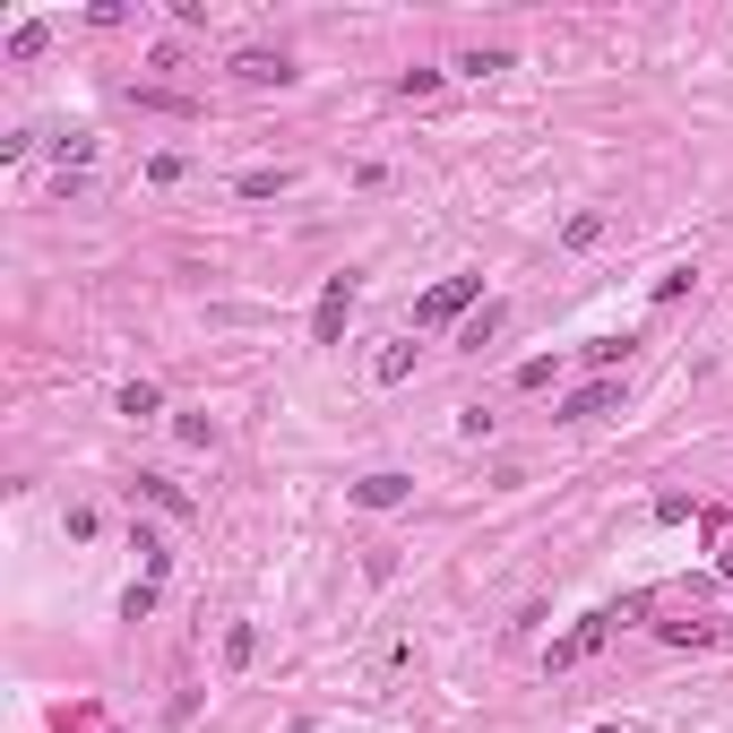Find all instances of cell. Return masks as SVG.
Wrapping results in <instances>:
<instances>
[{
    "label": "cell",
    "instance_id": "cell-13",
    "mask_svg": "<svg viewBox=\"0 0 733 733\" xmlns=\"http://www.w3.org/2000/svg\"><path fill=\"white\" fill-rule=\"evenodd\" d=\"M561 242H569V251H587V242H604V216H596V207H578V216L561 225Z\"/></svg>",
    "mask_w": 733,
    "mask_h": 733
},
{
    "label": "cell",
    "instance_id": "cell-11",
    "mask_svg": "<svg viewBox=\"0 0 733 733\" xmlns=\"http://www.w3.org/2000/svg\"><path fill=\"white\" fill-rule=\"evenodd\" d=\"M130 544H138V569H147V578H165V569H173V553H165V535H147V527H138V535H130Z\"/></svg>",
    "mask_w": 733,
    "mask_h": 733
},
{
    "label": "cell",
    "instance_id": "cell-2",
    "mask_svg": "<svg viewBox=\"0 0 733 733\" xmlns=\"http://www.w3.org/2000/svg\"><path fill=\"white\" fill-rule=\"evenodd\" d=\"M604 638H613V613H587L578 631H561L553 647H544V665H553V673H561V665H587V656H596Z\"/></svg>",
    "mask_w": 733,
    "mask_h": 733
},
{
    "label": "cell",
    "instance_id": "cell-4",
    "mask_svg": "<svg viewBox=\"0 0 733 733\" xmlns=\"http://www.w3.org/2000/svg\"><path fill=\"white\" fill-rule=\"evenodd\" d=\"M234 78H242V87H294V61H285V52H267V43H242V52H234Z\"/></svg>",
    "mask_w": 733,
    "mask_h": 733
},
{
    "label": "cell",
    "instance_id": "cell-22",
    "mask_svg": "<svg viewBox=\"0 0 733 733\" xmlns=\"http://www.w3.org/2000/svg\"><path fill=\"white\" fill-rule=\"evenodd\" d=\"M716 561H725V578H733V518H716Z\"/></svg>",
    "mask_w": 733,
    "mask_h": 733
},
{
    "label": "cell",
    "instance_id": "cell-14",
    "mask_svg": "<svg viewBox=\"0 0 733 733\" xmlns=\"http://www.w3.org/2000/svg\"><path fill=\"white\" fill-rule=\"evenodd\" d=\"M656 631H665L673 647H707V638H716V622H700V613H691V622H656Z\"/></svg>",
    "mask_w": 733,
    "mask_h": 733
},
{
    "label": "cell",
    "instance_id": "cell-8",
    "mask_svg": "<svg viewBox=\"0 0 733 733\" xmlns=\"http://www.w3.org/2000/svg\"><path fill=\"white\" fill-rule=\"evenodd\" d=\"M138 483H147V500H156V509H165V518H190V492H182V483H173V475H138Z\"/></svg>",
    "mask_w": 733,
    "mask_h": 733
},
{
    "label": "cell",
    "instance_id": "cell-10",
    "mask_svg": "<svg viewBox=\"0 0 733 733\" xmlns=\"http://www.w3.org/2000/svg\"><path fill=\"white\" fill-rule=\"evenodd\" d=\"M622 354H631L622 336H587V371H596V380H613V363H622Z\"/></svg>",
    "mask_w": 733,
    "mask_h": 733
},
{
    "label": "cell",
    "instance_id": "cell-1",
    "mask_svg": "<svg viewBox=\"0 0 733 733\" xmlns=\"http://www.w3.org/2000/svg\"><path fill=\"white\" fill-rule=\"evenodd\" d=\"M483 302V276H440L432 294H414V329H449V320H475Z\"/></svg>",
    "mask_w": 733,
    "mask_h": 733
},
{
    "label": "cell",
    "instance_id": "cell-9",
    "mask_svg": "<svg viewBox=\"0 0 733 733\" xmlns=\"http://www.w3.org/2000/svg\"><path fill=\"white\" fill-rule=\"evenodd\" d=\"M492 336H500V302H483V311H475L467 329H458V345H467V354H483Z\"/></svg>",
    "mask_w": 733,
    "mask_h": 733
},
{
    "label": "cell",
    "instance_id": "cell-6",
    "mask_svg": "<svg viewBox=\"0 0 733 733\" xmlns=\"http://www.w3.org/2000/svg\"><path fill=\"white\" fill-rule=\"evenodd\" d=\"M354 500H363V509H398V500H414V475L380 467V475H363V483H354Z\"/></svg>",
    "mask_w": 733,
    "mask_h": 733
},
{
    "label": "cell",
    "instance_id": "cell-5",
    "mask_svg": "<svg viewBox=\"0 0 733 733\" xmlns=\"http://www.w3.org/2000/svg\"><path fill=\"white\" fill-rule=\"evenodd\" d=\"M613 405H622V380H587V389L561 405V423H604Z\"/></svg>",
    "mask_w": 733,
    "mask_h": 733
},
{
    "label": "cell",
    "instance_id": "cell-16",
    "mask_svg": "<svg viewBox=\"0 0 733 733\" xmlns=\"http://www.w3.org/2000/svg\"><path fill=\"white\" fill-rule=\"evenodd\" d=\"M285 190V165H260V173H242V199H276Z\"/></svg>",
    "mask_w": 733,
    "mask_h": 733
},
{
    "label": "cell",
    "instance_id": "cell-18",
    "mask_svg": "<svg viewBox=\"0 0 733 733\" xmlns=\"http://www.w3.org/2000/svg\"><path fill=\"white\" fill-rule=\"evenodd\" d=\"M173 440H182V449H207V440H216V423H207V414H173Z\"/></svg>",
    "mask_w": 733,
    "mask_h": 733
},
{
    "label": "cell",
    "instance_id": "cell-21",
    "mask_svg": "<svg viewBox=\"0 0 733 733\" xmlns=\"http://www.w3.org/2000/svg\"><path fill=\"white\" fill-rule=\"evenodd\" d=\"M156 405H165V398H156L147 380H130V389H121V414H156Z\"/></svg>",
    "mask_w": 733,
    "mask_h": 733
},
{
    "label": "cell",
    "instance_id": "cell-17",
    "mask_svg": "<svg viewBox=\"0 0 733 733\" xmlns=\"http://www.w3.org/2000/svg\"><path fill=\"white\" fill-rule=\"evenodd\" d=\"M43 43H52V35H43V18H27V27L9 35V61H35V52H43Z\"/></svg>",
    "mask_w": 733,
    "mask_h": 733
},
{
    "label": "cell",
    "instance_id": "cell-19",
    "mask_svg": "<svg viewBox=\"0 0 733 733\" xmlns=\"http://www.w3.org/2000/svg\"><path fill=\"white\" fill-rule=\"evenodd\" d=\"M147 613H156V578H138L130 596H121V622H147Z\"/></svg>",
    "mask_w": 733,
    "mask_h": 733
},
{
    "label": "cell",
    "instance_id": "cell-7",
    "mask_svg": "<svg viewBox=\"0 0 733 733\" xmlns=\"http://www.w3.org/2000/svg\"><path fill=\"white\" fill-rule=\"evenodd\" d=\"M405 371H414V345H405V336H398V345H380V354H371V380H380V389H398Z\"/></svg>",
    "mask_w": 733,
    "mask_h": 733
},
{
    "label": "cell",
    "instance_id": "cell-12",
    "mask_svg": "<svg viewBox=\"0 0 733 733\" xmlns=\"http://www.w3.org/2000/svg\"><path fill=\"white\" fill-rule=\"evenodd\" d=\"M52 156H61V173H78L87 156H96V130H69V138H52Z\"/></svg>",
    "mask_w": 733,
    "mask_h": 733
},
{
    "label": "cell",
    "instance_id": "cell-23",
    "mask_svg": "<svg viewBox=\"0 0 733 733\" xmlns=\"http://www.w3.org/2000/svg\"><path fill=\"white\" fill-rule=\"evenodd\" d=\"M587 733H622V725H587Z\"/></svg>",
    "mask_w": 733,
    "mask_h": 733
},
{
    "label": "cell",
    "instance_id": "cell-15",
    "mask_svg": "<svg viewBox=\"0 0 733 733\" xmlns=\"http://www.w3.org/2000/svg\"><path fill=\"white\" fill-rule=\"evenodd\" d=\"M251 656H260V631H251V622H234V631H225V665H251Z\"/></svg>",
    "mask_w": 733,
    "mask_h": 733
},
{
    "label": "cell",
    "instance_id": "cell-20",
    "mask_svg": "<svg viewBox=\"0 0 733 733\" xmlns=\"http://www.w3.org/2000/svg\"><path fill=\"white\" fill-rule=\"evenodd\" d=\"M691 276H700V267H665V276H656V302H682V294H691Z\"/></svg>",
    "mask_w": 733,
    "mask_h": 733
},
{
    "label": "cell",
    "instance_id": "cell-3",
    "mask_svg": "<svg viewBox=\"0 0 733 733\" xmlns=\"http://www.w3.org/2000/svg\"><path fill=\"white\" fill-rule=\"evenodd\" d=\"M345 311H354V276L336 267L329 285H320V311H311V345H336V336H345Z\"/></svg>",
    "mask_w": 733,
    "mask_h": 733
}]
</instances>
